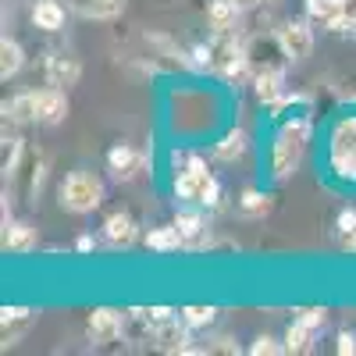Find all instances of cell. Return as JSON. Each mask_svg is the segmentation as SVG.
<instances>
[{"mask_svg": "<svg viewBox=\"0 0 356 356\" xmlns=\"http://www.w3.org/2000/svg\"><path fill=\"white\" fill-rule=\"evenodd\" d=\"M310 136H314L310 118H292V122H285L278 129L275 146H271V178L275 182H289L296 175V168L303 164V154L310 146Z\"/></svg>", "mask_w": 356, "mask_h": 356, "instance_id": "cell-1", "label": "cell"}, {"mask_svg": "<svg viewBox=\"0 0 356 356\" xmlns=\"http://www.w3.org/2000/svg\"><path fill=\"white\" fill-rule=\"evenodd\" d=\"M171 164H175V196L178 200H193V203H207V207H214L221 200L218 178L207 171V164L196 154H178L175 150Z\"/></svg>", "mask_w": 356, "mask_h": 356, "instance_id": "cell-2", "label": "cell"}, {"mask_svg": "<svg viewBox=\"0 0 356 356\" xmlns=\"http://www.w3.org/2000/svg\"><path fill=\"white\" fill-rule=\"evenodd\" d=\"M196 54L207 61V68L218 72V75H225L228 82H243V79L253 72L250 61H246V43L235 36V25H232V29H218V33L211 36V43L200 47Z\"/></svg>", "mask_w": 356, "mask_h": 356, "instance_id": "cell-3", "label": "cell"}, {"mask_svg": "<svg viewBox=\"0 0 356 356\" xmlns=\"http://www.w3.org/2000/svg\"><path fill=\"white\" fill-rule=\"evenodd\" d=\"M104 203V182L89 171H72L61 182V207L72 214H93Z\"/></svg>", "mask_w": 356, "mask_h": 356, "instance_id": "cell-4", "label": "cell"}, {"mask_svg": "<svg viewBox=\"0 0 356 356\" xmlns=\"http://www.w3.org/2000/svg\"><path fill=\"white\" fill-rule=\"evenodd\" d=\"M328 164L342 182H356V114L342 118L328 139Z\"/></svg>", "mask_w": 356, "mask_h": 356, "instance_id": "cell-5", "label": "cell"}, {"mask_svg": "<svg viewBox=\"0 0 356 356\" xmlns=\"http://www.w3.org/2000/svg\"><path fill=\"white\" fill-rule=\"evenodd\" d=\"M246 61H250L253 75H260V72H285L292 57L285 54L282 36H253L246 43Z\"/></svg>", "mask_w": 356, "mask_h": 356, "instance_id": "cell-6", "label": "cell"}, {"mask_svg": "<svg viewBox=\"0 0 356 356\" xmlns=\"http://www.w3.org/2000/svg\"><path fill=\"white\" fill-rule=\"evenodd\" d=\"M43 75H47L50 86L68 89V86H75L82 79V65H79V57H72L65 50H54V54H47V61H43Z\"/></svg>", "mask_w": 356, "mask_h": 356, "instance_id": "cell-7", "label": "cell"}, {"mask_svg": "<svg viewBox=\"0 0 356 356\" xmlns=\"http://www.w3.org/2000/svg\"><path fill=\"white\" fill-rule=\"evenodd\" d=\"M89 335H93V342L125 339V314H118L111 307H97L93 314H89Z\"/></svg>", "mask_w": 356, "mask_h": 356, "instance_id": "cell-8", "label": "cell"}, {"mask_svg": "<svg viewBox=\"0 0 356 356\" xmlns=\"http://www.w3.org/2000/svg\"><path fill=\"white\" fill-rule=\"evenodd\" d=\"M107 164H111L118 182H132V178H139L146 171V154L132 150V146H125V143H118L114 150L107 154Z\"/></svg>", "mask_w": 356, "mask_h": 356, "instance_id": "cell-9", "label": "cell"}, {"mask_svg": "<svg viewBox=\"0 0 356 356\" xmlns=\"http://www.w3.org/2000/svg\"><path fill=\"white\" fill-rule=\"evenodd\" d=\"M278 36H282V47H285V54L292 57V61H307V57H310L314 33H310L307 22H285Z\"/></svg>", "mask_w": 356, "mask_h": 356, "instance_id": "cell-10", "label": "cell"}, {"mask_svg": "<svg viewBox=\"0 0 356 356\" xmlns=\"http://www.w3.org/2000/svg\"><path fill=\"white\" fill-rule=\"evenodd\" d=\"M186 328L189 324L182 321L178 324L175 317H168V321H161L157 328H154V346L161 349V353H200V349H193V346H186L189 342V335H186Z\"/></svg>", "mask_w": 356, "mask_h": 356, "instance_id": "cell-11", "label": "cell"}, {"mask_svg": "<svg viewBox=\"0 0 356 356\" xmlns=\"http://www.w3.org/2000/svg\"><path fill=\"white\" fill-rule=\"evenodd\" d=\"M36 114H40L43 125H61L65 118H68V97H65V89H57V86L40 89V93H36Z\"/></svg>", "mask_w": 356, "mask_h": 356, "instance_id": "cell-12", "label": "cell"}, {"mask_svg": "<svg viewBox=\"0 0 356 356\" xmlns=\"http://www.w3.org/2000/svg\"><path fill=\"white\" fill-rule=\"evenodd\" d=\"M29 324H33V310L29 307H4L0 310V335H4V346H15L29 332Z\"/></svg>", "mask_w": 356, "mask_h": 356, "instance_id": "cell-13", "label": "cell"}, {"mask_svg": "<svg viewBox=\"0 0 356 356\" xmlns=\"http://www.w3.org/2000/svg\"><path fill=\"white\" fill-rule=\"evenodd\" d=\"M104 235H107V243L111 246H118V250H125V246H132L136 243V221L129 218V214H122V211H118V214H111L107 221H104Z\"/></svg>", "mask_w": 356, "mask_h": 356, "instance_id": "cell-14", "label": "cell"}, {"mask_svg": "<svg viewBox=\"0 0 356 356\" xmlns=\"http://www.w3.org/2000/svg\"><path fill=\"white\" fill-rule=\"evenodd\" d=\"M36 243H40V232L29 225V221H11V225H4V246H8L11 253H29V250H36Z\"/></svg>", "mask_w": 356, "mask_h": 356, "instance_id": "cell-15", "label": "cell"}, {"mask_svg": "<svg viewBox=\"0 0 356 356\" xmlns=\"http://www.w3.org/2000/svg\"><path fill=\"white\" fill-rule=\"evenodd\" d=\"M33 22H36V29H43V33H61L65 29V8L57 4V0H40V4L33 8Z\"/></svg>", "mask_w": 356, "mask_h": 356, "instance_id": "cell-16", "label": "cell"}, {"mask_svg": "<svg viewBox=\"0 0 356 356\" xmlns=\"http://www.w3.org/2000/svg\"><path fill=\"white\" fill-rule=\"evenodd\" d=\"M307 18L314 25H324V29H332V33H339V0H307Z\"/></svg>", "mask_w": 356, "mask_h": 356, "instance_id": "cell-17", "label": "cell"}, {"mask_svg": "<svg viewBox=\"0 0 356 356\" xmlns=\"http://www.w3.org/2000/svg\"><path fill=\"white\" fill-rule=\"evenodd\" d=\"M253 93H257V100H264V104L282 100V97H285V79H282V72H260V75H253Z\"/></svg>", "mask_w": 356, "mask_h": 356, "instance_id": "cell-18", "label": "cell"}, {"mask_svg": "<svg viewBox=\"0 0 356 356\" xmlns=\"http://www.w3.org/2000/svg\"><path fill=\"white\" fill-rule=\"evenodd\" d=\"M4 114L11 125H29V122H40L36 114V93H18L11 104H4Z\"/></svg>", "mask_w": 356, "mask_h": 356, "instance_id": "cell-19", "label": "cell"}, {"mask_svg": "<svg viewBox=\"0 0 356 356\" xmlns=\"http://www.w3.org/2000/svg\"><path fill=\"white\" fill-rule=\"evenodd\" d=\"M146 246L157 250V253H175L178 246H186V239H182V232H178L175 225H161V228L146 232Z\"/></svg>", "mask_w": 356, "mask_h": 356, "instance_id": "cell-20", "label": "cell"}, {"mask_svg": "<svg viewBox=\"0 0 356 356\" xmlns=\"http://www.w3.org/2000/svg\"><path fill=\"white\" fill-rule=\"evenodd\" d=\"M22 61H25V54H22L18 40H11V36L0 40V79H4V82L15 79L22 72Z\"/></svg>", "mask_w": 356, "mask_h": 356, "instance_id": "cell-21", "label": "cell"}, {"mask_svg": "<svg viewBox=\"0 0 356 356\" xmlns=\"http://www.w3.org/2000/svg\"><path fill=\"white\" fill-rule=\"evenodd\" d=\"M246 146H250V143H246V132H243V129H232V132L214 146V157L225 161V164H232V161H239V157L246 154Z\"/></svg>", "mask_w": 356, "mask_h": 356, "instance_id": "cell-22", "label": "cell"}, {"mask_svg": "<svg viewBox=\"0 0 356 356\" xmlns=\"http://www.w3.org/2000/svg\"><path fill=\"white\" fill-rule=\"evenodd\" d=\"M79 11L86 18H97V22H111L125 11V0H79Z\"/></svg>", "mask_w": 356, "mask_h": 356, "instance_id": "cell-23", "label": "cell"}, {"mask_svg": "<svg viewBox=\"0 0 356 356\" xmlns=\"http://www.w3.org/2000/svg\"><path fill=\"white\" fill-rule=\"evenodd\" d=\"M175 228L182 232V239H186V246H203V218L200 214H193V211H182L175 218Z\"/></svg>", "mask_w": 356, "mask_h": 356, "instance_id": "cell-24", "label": "cell"}, {"mask_svg": "<svg viewBox=\"0 0 356 356\" xmlns=\"http://www.w3.org/2000/svg\"><path fill=\"white\" fill-rule=\"evenodd\" d=\"M239 4L235 0H214L211 8H207V18H211V25L214 29H232L235 25V18H239Z\"/></svg>", "mask_w": 356, "mask_h": 356, "instance_id": "cell-25", "label": "cell"}, {"mask_svg": "<svg viewBox=\"0 0 356 356\" xmlns=\"http://www.w3.org/2000/svg\"><path fill=\"white\" fill-rule=\"evenodd\" d=\"M314 328H307L303 321H296L292 328L285 332V353H310V346H314Z\"/></svg>", "mask_w": 356, "mask_h": 356, "instance_id": "cell-26", "label": "cell"}, {"mask_svg": "<svg viewBox=\"0 0 356 356\" xmlns=\"http://www.w3.org/2000/svg\"><path fill=\"white\" fill-rule=\"evenodd\" d=\"M239 207H243L246 218H264V214H271V196L257 193V189H246L243 200H239Z\"/></svg>", "mask_w": 356, "mask_h": 356, "instance_id": "cell-27", "label": "cell"}, {"mask_svg": "<svg viewBox=\"0 0 356 356\" xmlns=\"http://www.w3.org/2000/svg\"><path fill=\"white\" fill-rule=\"evenodd\" d=\"M214 317H218L214 307H186L182 310V321L189 324V328H211Z\"/></svg>", "mask_w": 356, "mask_h": 356, "instance_id": "cell-28", "label": "cell"}, {"mask_svg": "<svg viewBox=\"0 0 356 356\" xmlns=\"http://www.w3.org/2000/svg\"><path fill=\"white\" fill-rule=\"evenodd\" d=\"M250 353H253V356H275V353H285V342H278V339H271V335H260V339L250 346Z\"/></svg>", "mask_w": 356, "mask_h": 356, "instance_id": "cell-29", "label": "cell"}, {"mask_svg": "<svg viewBox=\"0 0 356 356\" xmlns=\"http://www.w3.org/2000/svg\"><path fill=\"white\" fill-rule=\"evenodd\" d=\"M339 33H349V29H356V0H339Z\"/></svg>", "mask_w": 356, "mask_h": 356, "instance_id": "cell-30", "label": "cell"}, {"mask_svg": "<svg viewBox=\"0 0 356 356\" xmlns=\"http://www.w3.org/2000/svg\"><path fill=\"white\" fill-rule=\"evenodd\" d=\"M300 321L307 324V328L321 332V328H324V321H328V310H321V307H310V310H303V314H300Z\"/></svg>", "mask_w": 356, "mask_h": 356, "instance_id": "cell-31", "label": "cell"}, {"mask_svg": "<svg viewBox=\"0 0 356 356\" xmlns=\"http://www.w3.org/2000/svg\"><path fill=\"white\" fill-rule=\"evenodd\" d=\"M335 349H339L342 356H353V353H356V335H353V332H342V335H339V346H335Z\"/></svg>", "mask_w": 356, "mask_h": 356, "instance_id": "cell-32", "label": "cell"}, {"mask_svg": "<svg viewBox=\"0 0 356 356\" xmlns=\"http://www.w3.org/2000/svg\"><path fill=\"white\" fill-rule=\"evenodd\" d=\"M356 228V211H342L339 214V235H349Z\"/></svg>", "mask_w": 356, "mask_h": 356, "instance_id": "cell-33", "label": "cell"}, {"mask_svg": "<svg viewBox=\"0 0 356 356\" xmlns=\"http://www.w3.org/2000/svg\"><path fill=\"white\" fill-rule=\"evenodd\" d=\"M93 246H97V239H93V235H82V239L75 243V250H79V253H89Z\"/></svg>", "mask_w": 356, "mask_h": 356, "instance_id": "cell-34", "label": "cell"}, {"mask_svg": "<svg viewBox=\"0 0 356 356\" xmlns=\"http://www.w3.org/2000/svg\"><path fill=\"white\" fill-rule=\"evenodd\" d=\"M214 349H221V353H239V346H235L232 339H218V346Z\"/></svg>", "mask_w": 356, "mask_h": 356, "instance_id": "cell-35", "label": "cell"}, {"mask_svg": "<svg viewBox=\"0 0 356 356\" xmlns=\"http://www.w3.org/2000/svg\"><path fill=\"white\" fill-rule=\"evenodd\" d=\"M342 246H346L349 253H356V228H353L349 235H342Z\"/></svg>", "mask_w": 356, "mask_h": 356, "instance_id": "cell-36", "label": "cell"}, {"mask_svg": "<svg viewBox=\"0 0 356 356\" xmlns=\"http://www.w3.org/2000/svg\"><path fill=\"white\" fill-rule=\"evenodd\" d=\"M239 8H253V4H267V0H235Z\"/></svg>", "mask_w": 356, "mask_h": 356, "instance_id": "cell-37", "label": "cell"}]
</instances>
